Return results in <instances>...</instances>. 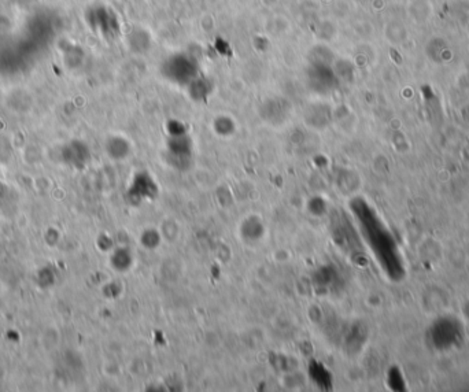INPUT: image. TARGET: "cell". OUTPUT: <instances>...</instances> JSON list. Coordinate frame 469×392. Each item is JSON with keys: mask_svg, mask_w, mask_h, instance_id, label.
<instances>
[{"mask_svg": "<svg viewBox=\"0 0 469 392\" xmlns=\"http://www.w3.org/2000/svg\"><path fill=\"white\" fill-rule=\"evenodd\" d=\"M350 208L359 225L365 243L370 248L381 270L392 281L403 280L406 275L403 256L394 234L377 211L362 197L354 199L350 203Z\"/></svg>", "mask_w": 469, "mask_h": 392, "instance_id": "obj_1", "label": "cell"}, {"mask_svg": "<svg viewBox=\"0 0 469 392\" xmlns=\"http://www.w3.org/2000/svg\"><path fill=\"white\" fill-rule=\"evenodd\" d=\"M429 343L436 351H447L462 341V326L453 317H440L428 330Z\"/></svg>", "mask_w": 469, "mask_h": 392, "instance_id": "obj_2", "label": "cell"}, {"mask_svg": "<svg viewBox=\"0 0 469 392\" xmlns=\"http://www.w3.org/2000/svg\"><path fill=\"white\" fill-rule=\"evenodd\" d=\"M196 62L185 53H177L163 62V75L177 84H191L199 74Z\"/></svg>", "mask_w": 469, "mask_h": 392, "instance_id": "obj_3", "label": "cell"}, {"mask_svg": "<svg viewBox=\"0 0 469 392\" xmlns=\"http://www.w3.org/2000/svg\"><path fill=\"white\" fill-rule=\"evenodd\" d=\"M335 73L328 67V63L325 62H315L310 67L309 78H310V86H313L317 92H328L335 79ZM335 86V85H333Z\"/></svg>", "mask_w": 469, "mask_h": 392, "instance_id": "obj_4", "label": "cell"}, {"mask_svg": "<svg viewBox=\"0 0 469 392\" xmlns=\"http://www.w3.org/2000/svg\"><path fill=\"white\" fill-rule=\"evenodd\" d=\"M409 15L416 23H424L431 18L432 5L428 0H410L407 5Z\"/></svg>", "mask_w": 469, "mask_h": 392, "instance_id": "obj_5", "label": "cell"}, {"mask_svg": "<svg viewBox=\"0 0 469 392\" xmlns=\"http://www.w3.org/2000/svg\"><path fill=\"white\" fill-rule=\"evenodd\" d=\"M385 37L391 44H402L407 38V29L400 21H391L385 25Z\"/></svg>", "mask_w": 469, "mask_h": 392, "instance_id": "obj_6", "label": "cell"}, {"mask_svg": "<svg viewBox=\"0 0 469 392\" xmlns=\"http://www.w3.org/2000/svg\"><path fill=\"white\" fill-rule=\"evenodd\" d=\"M388 380H389V385L392 389H395V391L405 389V378H403V376L398 367L391 369V371L388 374Z\"/></svg>", "mask_w": 469, "mask_h": 392, "instance_id": "obj_7", "label": "cell"}]
</instances>
